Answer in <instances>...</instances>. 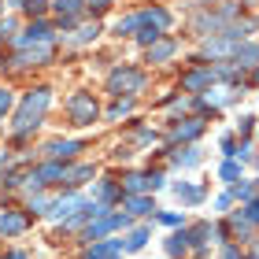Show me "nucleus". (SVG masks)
<instances>
[{
  "label": "nucleus",
  "mask_w": 259,
  "mask_h": 259,
  "mask_svg": "<svg viewBox=\"0 0 259 259\" xmlns=\"http://www.w3.org/2000/svg\"><path fill=\"white\" fill-rule=\"evenodd\" d=\"M49 104H52V93H49V89L26 93V97H22V104H19V115H15V134H26V130L37 126Z\"/></svg>",
  "instance_id": "obj_1"
},
{
  "label": "nucleus",
  "mask_w": 259,
  "mask_h": 259,
  "mask_svg": "<svg viewBox=\"0 0 259 259\" xmlns=\"http://www.w3.org/2000/svg\"><path fill=\"white\" fill-rule=\"evenodd\" d=\"M108 85H111V93H119V97H122V93H126V97H134V93L145 89V74L122 67V70H115V74L108 78Z\"/></svg>",
  "instance_id": "obj_2"
},
{
  "label": "nucleus",
  "mask_w": 259,
  "mask_h": 259,
  "mask_svg": "<svg viewBox=\"0 0 259 259\" xmlns=\"http://www.w3.org/2000/svg\"><path fill=\"white\" fill-rule=\"evenodd\" d=\"M126 226H130V215H100V219H93V226L85 230V241H108V233L126 230Z\"/></svg>",
  "instance_id": "obj_3"
},
{
  "label": "nucleus",
  "mask_w": 259,
  "mask_h": 259,
  "mask_svg": "<svg viewBox=\"0 0 259 259\" xmlns=\"http://www.w3.org/2000/svg\"><path fill=\"white\" fill-rule=\"evenodd\" d=\"M67 111H70V119H74V126H89L97 119V100H93L89 93H74V97L67 100Z\"/></svg>",
  "instance_id": "obj_4"
},
{
  "label": "nucleus",
  "mask_w": 259,
  "mask_h": 259,
  "mask_svg": "<svg viewBox=\"0 0 259 259\" xmlns=\"http://www.w3.org/2000/svg\"><path fill=\"white\" fill-rule=\"evenodd\" d=\"M52 37H56V33H52L49 22H33V26L19 37V45H22V49H30V45H49Z\"/></svg>",
  "instance_id": "obj_5"
},
{
  "label": "nucleus",
  "mask_w": 259,
  "mask_h": 259,
  "mask_svg": "<svg viewBox=\"0 0 259 259\" xmlns=\"http://www.w3.org/2000/svg\"><path fill=\"white\" fill-rule=\"evenodd\" d=\"M26 215H22V211H4V215H0V237H15V233H22L26 230Z\"/></svg>",
  "instance_id": "obj_6"
},
{
  "label": "nucleus",
  "mask_w": 259,
  "mask_h": 259,
  "mask_svg": "<svg viewBox=\"0 0 259 259\" xmlns=\"http://www.w3.org/2000/svg\"><path fill=\"white\" fill-rule=\"evenodd\" d=\"M49 56H52L49 45H37V49L19 52V56H15V67H37V63H49Z\"/></svg>",
  "instance_id": "obj_7"
},
{
  "label": "nucleus",
  "mask_w": 259,
  "mask_h": 259,
  "mask_svg": "<svg viewBox=\"0 0 259 259\" xmlns=\"http://www.w3.org/2000/svg\"><path fill=\"white\" fill-rule=\"evenodd\" d=\"M126 252V244L122 241H97L89 248V259H119Z\"/></svg>",
  "instance_id": "obj_8"
},
{
  "label": "nucleus",
  "mask_w": 259,
  "mask_h": 259,
  "mask_svg": "<svg viewBox=\"0 0 259 259\" xmlns=\"http://www.w3.org/2000/svg\"><path fill=\"white\" fill-rule=\"evenodd\" d=\"M215 81V70H189V74L182 78V89H189V93H200L204 85H211Z\"/></svg>",
  "instance_id": "obj_9"
},
{
  "label": "nucleus",
  "mask_w": 259,
  "mask_h": 259,
  "mask_svg": "<svg viewBox=\"0 0 259 259\" xmlns=\"http://www.w3.org/2000/svg\"><path fill=\"white\" fill-rule=\"evenodd\" d=\"M148 189H156V178H152V174H130L126 178V193L130 196H145Z\"/></svg>",
  "instance_id": "obj_10"
},
{
  "label": "nucleus",
  "mask_w": 259,
  "mask_h": 259,
  "mask_svg": "<svg viewBox=\"0 0 259 259\" xmlns=\"http://www.w3.org/2000/svg\"><path fill=\"white\" fill-rule=\"evenodd\" d=\"M141 19H145V30H167L170 26V11H163V8H152V11H141Z\"/></svg>",
  "instance_id": "obj_11"
},
{
  "label": "nucleus",
  "mask_w": 259,
  "mask_h": 259,
  "mask_svg": "<svg viewBox=\"0 0 259 259\" xmlns=\"http://www.w3.org/2000/svg\"><path fill=\"white\" fill-rule=\"evenodd\" d=\"M81 145L78 141H49L45 145V156H52V159H67V156H74Z\"/></svg>",
  "instance_id": "obj_12"
},
{
  "label": "nucleus",
  "mask_w": 259,
  "mask_h": 259,
  "mask_svg": "<svg viewBox=\"0 0 259 259\" xmlns=\"http://www.w3.org/2000/svg\"><path fill=\"white\" fill-rule=\"evenodd\" d=\"M174 196L178 200H185V204H200V200H204V189H200V185H174Z\"/></svg>",
  "instance_id": "obj_13"
},
{
  "label": "nucleus",
  "mask_w": 259,
  "mask_h": 259,
  "mask_svg": "<svg viewBox=\"0 0 259 259\" xmlns=\"http://www.w3.org/2000/svg\"><path fill=\"white\" fill-rule=\"evenodd\" d=\"M93 178V167H67L63 170V182L74 189V185H81V182H89Z\"/></svg>",
  "instance_id": "obj_14"
},
{
  "label": "nucleus",
  "mask_w": 259,
  "mask_h": 259,
  "mask_svg": "<svg viewBox=\"0 0 259 259\" xmlns=\"http://www.w3.org/2000/svg\"><path fill=\"white\" fill-rule=\"evenodd\" d=\"M255 60H259V45H244V49L233 52V63L237 67H252Z\"/></svg>",
  "instance_id": "obj_15"
},
{
  "label": "nucleus",
  "mask_w": 259,
  "mask_h": 259,
  "mask_svg": "<svg viewBox=\"0 0 259 259\" xmlns=\"http://www.w3.org/2000/svg\"><path fill=\"white\" fill-rule=\"evenodd\" d=\"M170 56H174V41H159V45H152V49H148V60H152V63L170 60Z\"/></svg>",
  "instance_id": "obj_16"
},
{
  "label": "nucleus",
  "mask_w": 259,
  "mask_h": 259,
  "mask_svg": "<svg viewBox=\"0 0 259 259\" xmlns=\"http://www.w3.org/2000/svg\"><path fill=\"white\" fill-rule=\"evenodd\" d=\"M145 241H148V226H137V230H130V237H126V252H137V248H145Z\"/></svg>",
  "instance_id": "obj_17"
},
{
  "label": "nucleus",
  "mask_w": 259,
  "mask_h": 259,
  "mask_svg": "<svg viewBox=\"0 0 259 259\" xmlns=\"http://www.w3.org/2000/svg\"><path fill=\"white\" fill-rule=\"evenodd\" d=\"M126 207L134 211V215H148V211H156V204H152L148 196H126Z\"/></svg>",
  "instance_id": "obj_18"
},
{
  "label": "nucleus",
  "mask_w": 259,
  "mask_h": 259,
  "mask_svg": "<svg viewBox=\"0 0 259 259\" xmlns=\"http://www.w3.org/2000/svg\"><path fill=\"white\" fill-rule=\"evenodd\" d=\"M81 8H85V0H56V11H60L63 19H74Z\"/></svg>",
  "instance_id": "obj_19"
},
{
  "label": "nucleus",
  "mask_w": 259,
  "mask_h": 259,
  "mask_svg": "<svg viewBox=\"0 0 259 259\" xmlns=\"http://www.w3.org/2000/svg\"><path fill=\"white\" fill-rule=\"evenodd\" d=\"M115 196H119V185L115 182H97V200L104 207H108V200H115Z\"/></svg>",
  "instance_id": "obj_20"
},
{
  "label": "nucleus",
  "mask_w": 259,
  "mask_h": 259,
  "mask_svg": "<svg viewBox=\"0 0 259 259\" xmlns=\"http://www.w3.org/2000/svg\"><path fill=\"white\" fill-rule=\"evenodd\" d=\"M185 248H189V233H174V237L167 241V252L170 255H185Z\"/></svg>",
  "instance_id": "obj_21"
},
{
  "label": "nucleus",
  "mask_w": 259,
  "mask_h": 259,
  "mask_svg": "<svg viewBox=\"0 0 259 259\" xmlns=\"http://www.w3.org/2000/svg\"><path fill=\"white\" fill-rule=\"evenodd\" d=\"M145 26V19L141 15H130V19H119L115 22V33H134V30H141Z\"/></svg>",
  "instance_id": "obj_22"
},
{
  "label": "nucleus",
  "mask_w": 259,
  "mask_h": 259,
  "mask_svg": "<svg viewBox=\"0 0 259 259\" xmlns=\"http://www.w3.org/2000/svg\"><path fill=\"white\" fill-rule=\"evenodd\" d=\"M97 33H100V26L93 22V26H81V30H78L70 41H74V45H85V41H93V37H97Z\"/></svg>",
  "instance_id": "obj_23"
},
{
  "label": "nucleus",
  "mask_w": 259,
  "mask_h": 259,
  "mask_svg": "<svg viewBox=\"0 0 259 259\" xmlns=\"http://www.w3.org/2000/svg\"><path fill=\"white\" fill-rule=\"evenodd\" d=\"M207 237H211V226H207V222H200V226L189 233V244H207Z\"/></svg>",
  "instance_id": "obj_24"
},
{
  "label": "nucleus",
  "mask_w": 259,
  "mask_h": 259,
  "mask_svg": "<svg viewBox=\"0 0 259 259\" xmlns=\"http://www.w3.org/2000/svg\"><path fill=\"white\" fill-rule=\"evenodd\" d=\"M200 130H204V122H200V119H189L185 126H178V137H196Z\"/></svg>",
  "instance_id": "obj_25"
},
{
  "label": "nucleus",
  "mask_w": 259,
  "mask_h": 259,
  "mask_svg": "<svg viewBox=\"0 0 259 259\" xmlns=\"http://www.w3.org/2000/svg\"><path fill=\"white\" fill-rule=\"evenodd\" d=\"M219 178H222V182H237V178H241V170H237V163H222V170H219Z\"/></svg>",
  "instance_id": "obj_26"
},
{
  "label": "nucleus",
  "mask_w": 259,
  "mask_h": 259,
  "mask_svg": "<svg viewBox=\"0 0 259 259\" xmlns=\"http://www.w3.org/2000/svg\"><path fill=\"white\" fill-rule=\"evenodd\" d=\"M130 108H134L130 100H119V104H115V108H111L108 115H111V119H122V115H130Z\"/></svg>",
  "instance_id": "obj_27"
},
{
  "label": "nucleus",
  "mask_w": 259,
  "mask_h": 259,
  "mask_svg": "<svg viewBox=\"0 0 259 259\" xmlns=\"http://www.w3.org/2000/svg\"><path fill=\"white\" fill-rule=\"evenodd\" d=\"M178 163H182V167H196V163H200V152H196V148H189L185 156H178Z\"/></svg>",
  "instance_id": "obj_28"
},
{
  "label": "nucleus",
  "mask_w": 259,
  "mask_h": 259,
  "mask_svg": "<svg viewBox=\"0 0 259 259\" xmlns=\"http://www.w3.org/2000/svg\"><path fill=\"white\" fill-rule=\"evenodd\" d=\"M11 111V89H0V119Z\"/></svg>",
  "instance_id": "obj_29"
},
{
  "label": "nucleus",
  "mask_w": 259,
  "mask_h": 259,
  "mask_svg": "<svg viewBox=\"0 0 259 259\" xmlns=\"http://www.w3.org/2000/svg\"><path fill=\"white\" fill-rule=\"evenodd\" d=\"M159 222H163V226H178V222H182V215H174V211H163V215H159Z\"/></svg>",
  "instance_id": "obj_30"
},
{
  "label": "nucleus",
  "mask_w": 259,
  "mask_h": 259,
  "mask_svg": "<svg viewBox=\"0 0 259 259\" xmlns=\"http://www.w3.org/2000/svg\"><path fill=\"white\" fill-rule=\"evenodd\" d=\"M156 37H159L156 30H141V33H137V41H141V45H156Z\"/></svg>",
  "instance_id": "obj_31"
},
{
  "label": "nucleus",
  "mask_w": 259,
  "mask_h": 259,
  "mask_svg": "<svg viewBox=\"0 0 259 259\" xmlns=\"http://www.w3.org/2000/svg\"><path fill=\"white\" fill-rule=\"evenodd\" d=\"M30 207H33V211H49L52 200H49V196H37V200H30Z\"/></svg>",
  "instance_id": "obj_32"
},
{
  "label": "nucleus",
  "mask_w": 259,
  "mask_h": 259,
  "mask_svg": "<svg viewBox=\"0 0 259 259\" xmlns=\"http://www.w3.org/2000/svg\"><path fill=\"white\" fill-rule=\"evenodd\" d=\"M45 8H49L45 0H30V4H26V11H30V15H45Z\"/></svg>",
  "instance_id": "obj_33"
},
{
  "label": "nucleus",
  "mask_w": 259,
  "mask_h": 259,
  "mask_svg": "<svg viewBox=\"0 0 259 259\" xmlns=\"http://www.w3.org/2000/svg\"><path fill=\"white\" fill-rule=\"evenodd\" d=\"M222 152H226V156H237V141H233V137H222Z\"/></svg>",
  "instance_id": "obj_34"
},
{
  "label": "nucleus",
  "mask_w": 259,
  "mask_h": 259,
  "mask_svg": "<svg viewBox=\"0 0 259 259\" xmlns=\"http://www.w3.org/2000/svg\"><path fill=\"white\" fill-rule=\"evenodd\" d=\"M233 193H237L241 200H252V185H248V182H244V185H237V189H233Z\"/></svg>",
  "instance_id": "obj_35"
},
{
  "label": "nucleus",
  "mask_w": 259,
  "mask_h": 259,
  "mask_svg": "<svg viewBox=\"0 0 259 259\" xmlns=\"http://www.w3.org/2000/svg\"><path fill=\"white\" fill-rule=\"evenodd\" d=\"M11 30H15V22H11V19H4V22H0V37H8Z\"/></svg>",
  "instance_id": "obj_36"
},
{
  "label": "nucleus",
  "mask_w": 259,
  "mask_h": 259,
  "mask_svg": "<svg viewBox=\"0 0 259 259\" xmlns=\"http://www.w3.org/2000/svg\"><path fill=\"white\" fill-rule=\"evenodd\" d=\"M222 259H241V252H237V248H226V252H222Z\"/></svg>",
  "instance_id": "obj_37"
},
{
  "label": "nucleus",
  "mask_w": 259,
  "mask_h": 259,
  "mask_svg": "<svg viewBox=\"0 0 259 259\" xmlns=\"http://www.w3.org/2000/svg\"><path fill=\"white\" fill-rule=\"evenodd\" d=\"M4 259H26V252H8Z\"/></svg>",
  "instance_id": "obj_38"
},
{
  "label": "nucleus",
  "mask_w": 259,
  "mask_h": 259,
  "mask_svg": "<svg viewBox=\"0 0 259 259\" xmlns=\"http://www.w3.org/2000/svg\"><path fill=\"white\" fill-rule=\"evenodd\" d=\"M8 4H11V8H26L30 0H8Z\"/></svg>",
  "instance_id": "obj_39"
},
{
  "label": "nucleus",
  "mask_w": 259,
  "mask_h": 259,
  "mask_svg": "<svg viewBox=\"0 0 259 259\" xmlns=\"http://www.w3.org/2000/svg\"><path fill=\"white\" fill-rule=\"evenodd\" d=\"M89 4H93V8H108L111 0H89Z\"/></svg>",
  "instance_id": "obj_40"
},
{
  "label": "nucleus",
  "mask_w": 259,
  "mask_h": 259,
  "mask_svg": "<svg viewBox=\"0 0 259 259\" xmlns=\"http://www.w3.org/2000/svg\"><path fill=\"white\" fill-rule=\"evenodd\" d=\"M255 259H259V248H255Z\"/></svg>",
  "instance_id": "obj_41"
}]
</instances>
